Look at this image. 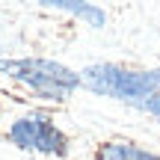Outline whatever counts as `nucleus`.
Returning a JSON list of instances; mask_svg holds the SVG:
<instances>
[{
    "label": "nucleus",
    "mask_w": 160,
    "mask_h": 160,
    "mask_svg": "<svg viewBox=\"0 0 160 160\" xmlns=\"http://www.w3.org/2000/svg\"><path fill=\"white\" fill-rule=\"evenodd\" d=\"M83 80L92 92L122 101H151L160 95V68L154 71H128L119 65H92L83 71Z\"/></svg>",
    "instance_id": "nucleus-1"
},
{
    "label": "nucleus",
    "mask_w": 160,
    "mask_h": 160,
    "mask_svg": "<svg viewBox=\"0 0 160 160\" xmlns=\"http://www.w3.org/2000/svg\"><path fill=\"white\" fill-rule=\"evenodd\" d=\"M0 71L15 80H24L27 86H33L36 92H42L51 101H62L80 83V77L71 68L51 62V59H3Z\"/></svg>",
    "instance_id": "nucleus-2"
},
{
    "label": "nucleus",
    "mask_w": 160,
    "mask_h": 160,
    "mask_svg": "<svg viewBox=\"0 0 160 160\" xmlns=\"http://www.w3.org/2000/svg\"><path fill=\"white\" fill-rule=\"evenodd\" d=\"M12 142L21 148H36V151H51L59 154L65 148V137L51 125L48 119H18L9 131Z\"/></svg>",
    "instance_id": "nucleus-3"
},
{
    "label": "nucleus",
    "mask_w": 160,
    "mask_h": 160,
    "mask_svg": "<svg viewBox=\"0 0 160 160\" xmlns=\"http://www.w3.org/2000/svg\"><path fill=\"white\" fill-rule=\"evenodd\" d=\"M98 160H160V157L148 154V151L137 148V145H131V142H107L98 151Z\"/></svg>",
    "instance_id": "nucleus-4"
},
{
    "label": "nucleus",
    "mask_w": 160,
    "mask_h": 160,
    "mask_svg": "<svg viewBox=\"0 0 160 160\" xmlns=\"http://www.w3.org/2000/svg\"><path fill=\"white\" fill-rule=\"evenodd\" d=\"M51 6L65 9V12H74V15L86 18L89 24H95V27H101V24H104V12L95 9V6H89V3H77V0H51Z\"/></svg>",
    "instance_id": "nucleus-5"
},
{
    "label": "nucleus",
    "mask_w": 160,
    "mask_h": 160,
    "mask_svg": "<svg viewBox=\"0 0 160 160\" xmlns=\"http://www.w3.org/2000/svg\"><path fill=\"white\" fill-rule=\"evenodd\" d=\"M142 107H145V110H148V113H154V116H157V119H160V95H157V98H151V101H145V104H142Z\"/></svg>",
    "instance_id": "nucleus-6"
}]
</instances>
